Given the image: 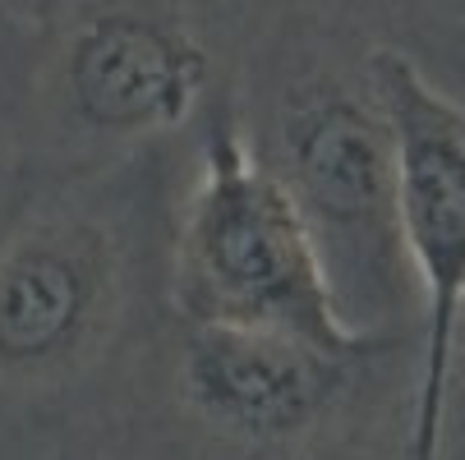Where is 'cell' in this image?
Segmentation results:
<instances>
[{
	"label": "cell",
	"mask_w": 465,
	"mask_h": 460,
	"mask_svg": "<svg viewBox=\"0 0 465 460\" xmlns=\"http://www.w3.org/2000/svg\"><path fill=\"white\" fill-rule=\"evenodd\" d=\"M180 304L198 327L291 337L327 359L369 350L346 322L282 175L235 134H217L180 226Z\"/></svg>",
	"instance_id": "obj_1"
},
{
	"label": "cell",
	"mask_w": 465,
	"mask_h": 460,
	"mask_svg": "<svg viewBox=\"0 0 465 460\" xmlns=\"http://www.w3.org/2000/svg\"><path fill=\"white\" fill-rule=\"evenodd\" d=\"M373 102L391 139L401 253L424 304L411 460H442L447 382L465 308V115L391 51L373 60Z\"/></svg>",
	"instance_id": "obj_2"
},
{
	"label": "cell",
	"mask_w": 465,
	"mask_h": 460,
	"mask_svg": "<svg viewBox=\"0 0 465 460\" xmlns=\"http://www.w3.org/2000/svg\"><path fill=\"white\" fill-rule=\"evenodd\" d=\"M282 157L286 166L277 175L309 226L337 304L346 281L387 277V262L401 253V230L391 139L378 102L346 88L295 97L282 124Z\"/></svg>",
	"instance_id": "obj_3"
},
{
	"label": "cell",
	"mask_w": 465,
	"mask_h": 460,
	"mask_svg": "<svg viewBox=\"0 0 465 460\" xmlns=\"http://www.w3.org/2000/svg\"><path fill=\"white\" fill-rule=\"evenodd\" d=\"M120 304L111 235L84 217H42L0 249V382L42 387L74 373Z\"/></svg>",
	"instance_id": "obj_4"
},
{
	"label": "cell",
	"mask_w": 465,
	"mask_h": 460,
	"mask_svg": "<svg viewBox=\"0 0 465 460\" xmlns=\"http://www.w3.org/2000/svg\"><path fill=\"white\" fill-rule=\"evenodd\" d=\"M208 60L175 24L143 10L88 15L60 55L70 115L97 134H166L203 97Z\"/></svg>",
	"instance_id": "obj_5"
},
{
	"label": "cell",
	"mask_w": 465,
	"mask_h": 460,
	"mask_svg": "<svg viewBox=\"0 0 465 460\" xmlns=\"http://www.w3.org/2000/svg\"><path fill=\"white\" fill-rule=\"evenodd\" d=\"M341 364L291 337L244 327H193L180 387L213 428L244 442H286L327 410Z\"/></svg>",
	"instance_id": "obj_6"
},
{
	"label": "cell",
	"mask_w": 465,
	"mask_h": 460,
	"mask_svg": "<svg viewBox=\"0 0 465 460\" xmlns=\"http://www.w3.org/2000/svg\"><path fill=\"white\" fill-rule=\"evenodd\" d=\"M42 5H46V0H0V19L19 24V19H33Z\"/></svg>",
	"instance_id": "obj_7"
},
{
	"label": "cell",
	"mask_w": 465,
	"mask_h": 460,
	"mask_svg": "<svg viewBox=\"0 0 465 460\" xmlns=\"http://www.w3.org/2000/svg\"><path fill=\"white\" fill-rule=\"evenodd\" d=\"M5 24H10V19H0V28H5Z\"/></svg>",
	"instance_id": "obj_8"
}]
</instances>
